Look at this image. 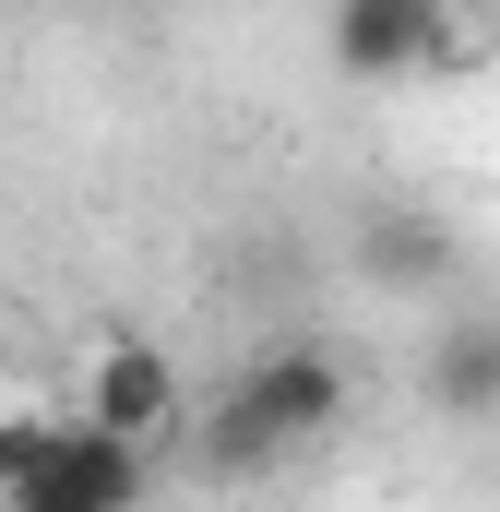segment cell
Listing matches in <instances>:
<instances>
[{
	"label": "cell",
	"instance_id": "cell-1",
	"mask_svg": "<svg viewBox=\"0 0 500 512\" xmlns=\"http://www.w3.org/2000/svg\"><path fill=\"white\" fill-rule=\"evenodd\" d=\"M155 453H120L96 441L84 417H0V512H143V477Z\"/></svg>",
	"mask_w": 500,
	"mask_h": 512
},
{
	"label": "cell",
	"instance_id": "cell-2",
	"mask_svg": "<svg viewBox=\"0 0 500 512\" xmlns=\"http://www.w3.org/2000/svg\"><path fill=\"white\" fill-rule=\"evenodd\" d=\"M334 417H346V370H334L322 346H274V358H250L239 382H227L203 453H215V465H274V453H310Z\"/></svg>",
	"mask_w": 500,
	"mask_h": 512
},
{
	"label": "cell",
	"instance_id": "cell-3",
	"mask_svg": "<svg viewBox=\"0 0 500 512\" xmlns=\"http://www.w3.org/2000/svg\"><path fill=\"white\" fill-rule=\"evenodd\" d=\"M72 417H84L96 441H120V453H155V441L179 429V358H167V346H143V334H108V346L84 358Z\"/></svg>",
	"mask_w": 500,
	"mask_h": 512
},
{
	"label": "cell",
	"instance_id": "cell-4",
	"mask_svg": "<svg viewBox=\"0 0 500 512\" xmlns=\"http://www.w3.org/2000/svg\"><path fill=\"white\" fill-rule=\"evenodd\" d=\"M417 24H429V0H346L322 24V60L346 84H405L417 72Z\"/></svg>",
	"mask_w": 500,
	"mask_h": 512
},
{
	"label": "cell",
	"instance_id": "cell-5",
	"mask_svg": "<svg viewBox=\"0 0 500 512\" xmlns=\"http://www.w3.org/2000/svg\"><path fill=\"white\" fill-rule=\"evenodd\" d=\"M429 405H441V417H500V310L441 322V346H429Z\"/></svg>",
	"mask_w": 500,
	"mask_h": 512
},
{
	"label": "cell",
	"instance_id": "cell-6",
	"mask_svg": "<svg viewBox=\"0 0 500 512\" xmlns=\"http://www.w3.org/2000/svg\"><path fill=\"white\" fill-rule=\"evenodd\" d=\"M358 274L370 286H441L453 274V227L417 215V203H381L370 227H358Z\"/></svg>",
	"mask_w": 500,
	"mask_h": 512
},
{
	"label": "cell",
	"instance_id": "cell-7",
	"mask_svg": "<svg viewBox=\"0 0 500 512\" xmlns=\"http://www.w3.org/2000/svg\"><path fill=\"white\" fill-rule=\"evenodd\" d=\"M500 60V12H477V0H429V24H417V72L429 84H477Z\"/></svg>",
	"mask_w": 500,
	"mask_h": 512
}]
</instances>
